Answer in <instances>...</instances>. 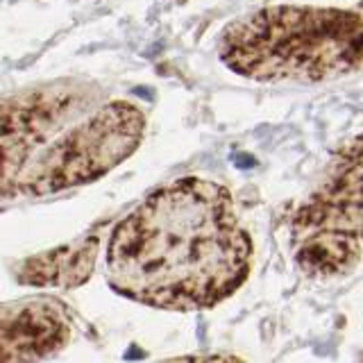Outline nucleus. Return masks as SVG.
<instances>
[{
  "instance_id": "obj_1",
  "label": "nucleus",
  "mask_w": 363,
  "mask_h": 363,
  "mask_svg": "<svg viewBox=\"0 0 363 363\" xmlns=\"http://www.w3.org/2000/svg\"><path fill=\"white\" fill-rule=\"evenodd\" d=\"M252 241L223 184L182 177L152 191L111 232L107 281L164 311H204L243 286Z\"/></svg>"
},
{
  "instance_id": "obj_2",
  "label": "nucleus",
  "mask_w": 363,
  "mask_h": 363,
  "mask_svg": "<svg viewBox=\"0 0 363 363\" xmlns=\"http://www.w3.org/2000/svg\"><path fill=\"white\" fill-rule=\"evenodd\" d=\"M145 113L102 86L62 77L0 98V200L96 182L143 141Z\"/></svg>"
},
{
  "instance_id": "obj_3",
  "label": "nucleus",
  "mask_w": 363,
  "mask_h": 363,
  "mask_svg": "<svg viewBox=\"0 0 363 363\" xmlns=\"http://www.w3.org/2000/svg\"><path fill=\"white\" fill-rule=\"evenodd\" d=\"M218 55L255 82L318 84L359 73L363 21L359 9L272 5L227 26Z\"/></svg>"
},
{
  "instance_id": "obj_4",
  "label": "nucleus",
  "mask_w": 363,
  "mask_h": 363,
  "mask_svg": "<svg viewBox=\"0 0 363 363\" xmlns=\"http://www.w3.org/2000/svg\"><path fill=\"white\" fill-rule=\"evenodd\" d=\"M363 150L361 136L340 147L332 168L291 218V247L309 277L352 272L361 261Z\"/></svg>"
},
{
  "instance_id": "obj_5",
  "label": "nucleus",
  "mask_w": 363,
  "mask_h": 363,
  "mask_svg": "<svg viewBox=\"0 0 363 363\" xmlns=\"http://www.w3.org/2000/svg\"><path fill=\"white\" fill-rule=\"evenodd\" d=\"M73 334L71 309L57 298L0 306V361H37L62 352Z\"/></svg>"
},
{
  "instance_id": "obj_6",
  "label": "nucleus",
  "mask_w": 363,
  "mask_h": 363,
  "mask_svg": "<svg viewBox=\"0 0 363 363\" xmlns=\"http://www.w3.org/2000/svg\"><path fill=\"white\" fill-rule=\"evenodd\" d=\"M102 236L91 232L75 243L34 255L18 266L16 279L34 289H77L96 268Z\"/></svg>"
}]
</instances>
